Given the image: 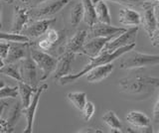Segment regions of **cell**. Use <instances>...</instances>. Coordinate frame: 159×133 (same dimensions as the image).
<instances>
[{
    "mask_svg": "<svg viewBox=\"0 0 159 133\" xmlns=\"http://www.w3.org/2000/svg\"><path fill=\"white\" fill-rule=\"evenodd\" d=\"M120 91L135 100H144L159 87V78L133 76L119 80Z\"/></svg>",
    "mask_w": 159,
    "mask_h": 133,
    "instance_id": "cell-1",
    "label": "cell"
},
{
    "mask_svg": "<svg viewBox=\"0 0 159 133\" xmlns=\"http://www.w3.org/2000/svg\"><path fill=\"white\" fill-rule=\"evenodd\" d=\"M134 47H135V44H131V45L119 48V49H117V50H116L112 53H101L97 57L89 58V59H91V62H89L88 65L84 66V68L81 72H79L77 73H69V75L65 76V77H63L61 78H59V80H58L59 85L66 86V85H69V83H73L75 82H77L79 78H81L84 75H87V73L89 71H91L92 69L96 68L98 66H101V65H104V64L111 63L112 61L116 60L117 58L123 56L124 54L130 52Z\"/></svg>",
    "mask_w": 159,
    "mask_h": 133,
    "instance_id": "cell-2",
    "label": "cell"
},
{
    "mask_svg": "<svg viewBox=\"0 0 159 133\" xmlns=\"http://www.w3.org/2000/svg\"><path fill=\"white\" fill-rule=\"evenodd\" d=\"M159 65V55L143 54L136 51H130L127 56L119 63V68L123 70H132V69L154 67Z\"/></svg>",
    "mask_w": 159,
    "mask_h": 133,
    "instance_id": "cell-3",
    "label": "cell"
},
{
    "mask_svg": "<svg viewBox=\"0 0 159 133\" xmlns=\"http://www.w3.org/2000/svg\"><path fill=\"white\" fill-rule=\"evenodd\" d=\"M71 0H47L29 9L30 21L47 19L60 12Z\"/></svg>",
    "mask_w": 159,
    "mask_h": 133,
    "instance_id": "cell-4",
    "label": "cell"
},
{
    "mask_svg": "<svg viewBox=\"0 0 159 133\" xmlns=\"http://www.w3.org/2000/svg\"><path fill=\"white\" fill-rule=\"evenodd\" d=\"M30 57L33 59L37 68H39L42 73V77L40 78V81H46L52 75L55 68H56L57 60L48 55L46 52L37 50V49H31L30 50Z\"/></svg>",
    "mask_w": 159,
    "mask_h": 133,
    "instance_id": "cell-5",
    "label": "cell"
},
{
    "mask_svg": "<svg viewBox=\"0 0 159 133\" xmlns=\"http://www.w3.org/2000/svg\"><path fill=\"white\" fill-rule=\"evenodd\" d=\"M137 31H138V26L126 29L118 37L111 39L106 44V46L103 47L101 53H112L119 48L131 45V44H135Z\"/></svg>",
    "mask_w": 159,
    "mask_h": 133,
    "instance_id": "cell-6",
    "label": "cell"
},
{
    "mask_svg": "<svg viewBox=\"0 0 159 133\" xmlns=\"http://www.w3.org/2000/svg\"><path fill=\"white\" fill-rule=\"evenodd\" d=\"M48 88V85L45 83V85H42L40 87H37V91L34 92V95L32 97L31 101H30L29 105L26 108H23L22 109V113H24L25 116H26V127L24 129V133H31L32 129H33V124H34V118H35V114H36V110L39 104V100L40 97H41V95L43 93L44 91H46Z\"/></svg>",
    "mask_w": 159,
    "mask_h": 133,
    "instance_id": "cell-7",
    "label": "cell"
},
{
    "mask_svg": "<svg viewBox=\"0 0 159 133\" xmlns=\"http://www.w3.org/2000/svg\"><path fill=\"white\" fill-rule=\"evenodd\" d=\"M19 73L20 76H21L22 82L28 83L29 86H31L35 88H37V85H38L37 66L30 56L21 60Z\"/></svg>",
    "mask_w": 159,
    "mask_h": 133,
    "instance_id": "cell-8",
    "label": "cell"
},
{
    "mask_svg": "<svg viewBox=\"0 0 159 133\" xmlns=\"http://www.w3.org/2000/svg\"><path fill=\"white\" fill-rule=\"evenodd\" d=\"M56 22V18H47V19H40V20H35L34 22L27 24L23 28V30L20 32L23 35L30 38H38L44 35L46 31L50 28V26Z\"/></svg>",
    "mask_w": 159,
    "mask_h": 133,
    "instance_id": "cell-9",
    "label": "cell"
},
{
    "mask_svg": "<svg viewBox=\"0 0 159 133\" xmlns=\"http://www.w3.org/2000/svg\"><path fill=\"white\" fill-rule=\"evenodd\" d=\"M126 121L132 127L137 129L136 131L138 132H153L150 118L140 111L133 110L128 112V114L126 115Z\"/></svg>",
    "mask_w": 159,
    "mask_h": 133,
    "instance_id": "cell-10",
    "label": "cell"
},
{
    "mask_svg": "<svg viewBox=\"0 0 159 133\" xmlns=\"http://www.w3.org/2000/svg\"><path fill=\"white\" fill-rule=\"evenodd\" d=\"M143 14L141 16V24L144 31L146 32L148 37L150 38L154 31L156 30V20L154 16V3L152 1H146L142 4Z\"/></svg>",
    "mask_w": 159,
    "mask_h": 133,
    "instance_id": "cell-11",
    "label": "cell"
},
{
    "mask_svg": "<svg viewBox=\"0 0 159 133\" xmlns=\"http://www.w3.org/2000/svg\"><path fill=\"white\" fill-rule=\"evenodd\" d=\"M125 28L114 27L111 24L97 22L89 27V38L94 37H116L118 34L125 31Z\"/></svg>",
    "mask_w": 159,
    "mask_h": 133,
    "instance_id": "cell-12",
    "label": "cell"
},
{
    "mask_svg": "<svg viewBox=\"0 0 159 133\" xmlns=\"http://www.w3.org/2000/svg\"><path fill=\"white\" fill-rule=\"evenodd\" d=\"M29 48V42L20 43V42H11L9 45V50L6 58L4 59L5 64H15L22 59L28 57L30 52L27 50Z\"/></svg>",
    "mask_w": 159,
    "mask_h": 133,
    "instance_id": "cell-13",
    "label": "cell"
},
{
    "mask_svg": "<svg viewBox=\"0 0 159 133\" xmlns=\"http://www.w3.org/2000/svg\"><path fill=\"white\" fill-rule=\"evenodd\" d=\"M114 37H94L91 38L87 43L84 44L81 53L89 58H94L98 56L102 51L106 44Z\"/></svg>",
    "mask_w": 159,
    "mask_h": 133,
    "instance_id": "cell-14",
    "label": "cell"
},
{
    "mask_svg": "<svg viewBox=\"0 0 159 133\" xmlns=\"http://www.w3.org/2000/svg\"><path fill=\"white\" fill-rule=\"evenodd\" d=\"M76 54L72 52H65L63 55L60 57L59 60H57L56 68L53 72V78L54 80L58 81L65 76H67L71 72V65L74 60V57Z\"/></svg>",
    "mask_w": 159,
    "mask_h": 133,
    "instance_id": "cell-15",
    "label": "cell"
},
{
    "mask_svg": "<svg viewBox=\"0 0 159 133\" xmlns=\"http://www.w3.org/2000/svg\"><path fill=\"white\" fill-rule=\"evenodd\" d=\"M113 69H114V66L111 63L98 66L87 73L86 78L89 82H99L111 75L113 71Z\"/></svg>",
    "mask_w": 159,
    "mask_h": 133,
    "instance_id": "cell-16",
    "label": "cell"
},
{
    "mask_svg": "<svg viewBox=\"0 0 159 133\" xmlns=\"http://www.w3.org/2000/svg\"><path fill=\"white\" fill-rule=\"evenodd\" d=\"M29 22H30L29 9L28 8L20 7V6L15 7L11 32H13V33H20L23 30V28L26 26Z\"/></svg>",
    "mask_w": 159,
    "mask_h": 133,
    "instance_id": "cell-17",
    "label": "cell"
},
{
    "mask_svg": "<svg viewBox=\"0 0 159 133\" xmlns=\"http://www.w3.org/2000/svg\"><path fill=\"white\" fill-rule=\"evenodd\" d=\"M119 22L125 26H140L141 16L137 11L129 8H123L119 11Z\"/></svg>",
    "mask_w": 159,
    "mask_h": 133,
    "instance_id": "cell-18",
    "label": "cell"
},
{
    "mask_svg": "<svg viewBox=\"0 0 159 133\" xmlns=\"http://www.w3.org/2000/svg\"><path fill=\"white\" fill-rule=\"evenodd\" d=\"M88 37V32L84 30H81L77 32L75 35L70 39L66 46V51L67 52H72L74 54L81 53L82 48L84 46L86 39Z\"/></svg>",
    "mask_w": 159,
    "mask_h": 133,
    "instance_id": "cell-19",
    "label": "cell"
},
{
    "mask_svg": "<svg viewBox=\"0 0 159 133\" xmlns=\"http://www.w3.org/2000/svg\"><path fill=\"white\" fill-rule=\"evenodd\" d=\"M82 4L84 7L83 20L89 27H91L94 23L98 22L94 3L93 2V0H82Z\"/></svg>",
    "mask_w": 159,
    "mask_h": 133,
    "instance_id": "cell-20",
    "label": "cell"
},
{
    "mask_svg": "<svg viewBox=\"0 0 159 133\" xmlns=\"http://www.w3.org/2000/svg\"><path fill=\"white\" fill-rule=\"evenodd\" d=\"M36 91H37V88L29 86L28 83L24 82L22 81L18 82V91H19L20 97H21L23 108H26L29 105L30 101H31L32 95Z\"/></svg>",
    "mask_w": 159,
    "mask_h": 133,
    "instance_id": "cell-21",
    "label": "cell"
},
{
    "mask_svg": "<svg viewBox=\"0 0 159 133\" xmlns=\"http://www.w3.org/2000/svg\"><path fill=\"white\" fill-rule=\"evenodd\" d=\"M94 8H96V14L98 22L111 24V14H109L108 7L107 5L106 1H98L94 3Z\"/></svg>",
    "mask_w": 159,
    "mask_h": 133,
    "instance_id": "cell-22",
    "label": "cell"
},
{
    "mask_svg": "<svg viewBox=\"0 0 159 133\" xmlns=\"http://www.w3.org/2000/svg\"><path fill=\"white\" fill-rule=\"evenodd\" d=\"M102 120L104 121L106 124H107L111 128V132H121V129H122L121 121L117 117L116 113H114V111L112 110L107 111L102 115Z\"/></svg>",
    "mask_w": 159,
    "mask_h": 133,
    "instance_id": "cell-23",
    "label": "cell"
},
{
    "mask_svg": "<svg viewBox=\"0 0 159 133\" xmlns=\"http://www.w3.org/2000/svg\"><path fill=\"white\" fill-rule=\"evenodd\" d=\"M67 97L69 98V100H71L74 106L80 111H82V109L87 102V93L84 91L69 92L67 95Z\"/></svg>",
    "mask_w": 159,
    "mask_h": 133,
    "instance_id": "cell-24",
    "label": "cell"
},
{
    "mask_svg": "<svg viewBox=\"0 0 159 133\" xmlns=\"http://www.w3.org/2000/svg\"><path fill=\"white\" fill-rule=\"evenodd\" d=\"M84 18V7L82 2L77 3L75 5L72 10H71V14H70V23L73 27L78 26L81 21Z\"/></svg>",
    "mask_w": 159,
    "mask_h": 133,
    "instance_id": "cell-25",
    "label": "cell"
},
{
    "mask_svg": "<svg viewBox=\"0 0 159 133\" xmlns=\"http://www.w3.org/2000/svg\"><path fill=\"white\" fill-rule=\"evenodd\" d=\"M0 41H5L8 43L11 42H20V43H27L30 41V39L23 35L21 33H5L0 31Z\"/></svg>",
    "mask_w": 159,
    "mask_h": 133,
    "instance_id": "cell-26",
    "label": "cell"
},
{
    "mask_svg": "<svg viewBox=\"0 0 159 133\" xmlns=\"http://www.w3.org/2000/svg\"><path fill=\"white\" fill-rule=\"evenodd\" d=\"M0 73L8 76L11 78L16 80L17 82L22 81L18 68L16 67V65H14V64H5V65L0 69Z\"/></svg>",
    "mask_w": 159,
    "mask_h": 133,
    "instance_id": "cell-27",
    "label": "cell"
},
{
    "mask_svg": "<svg viewBox=\"0 0 159 133\" xmlns=\"http://www.w3.org/2000/svg\"><path fill=\"white\" fill-rule=\"evenodd\" d=\"M21 113H22V109H21V106H20V102L15 103L14 106L11 108V110L9 111V114L7 117V121L8 123L11 126H15V124L18 122L20 116H21Z\"/></svg>",
    "mask_w": 159,
    "mask_h": 133,
    "instance_id": "cell-28",
    "label": "cell"
},
{
    "mask_svg": "<svg viewBox=\"0 0 159 133\" xmlns=\"http://www.w3.org/2000/svg\"><path fill=\"white\" fill-rule=\"evenodd\" d=\"M19 96L18 86H6L0 88V100H3L5 98H17Z\"/></svg>",
    "mask_w": 159,
    "mask_h": 133,
    "instance_id": "cell-29",
    "label": "cell"
},
{
    "mask_svg": "<svg viewBox=\"0 0 159 133\" xmlns=\"http://www.w3.org/2000/svg\"><path fill=\"white\" fill-rule=\"evenodd\" d=\"M94 111H96V107H94L93 103L91 102V101H87L86 104H84V108L82 109L84 119L86 121H89L93 116Z\"/></svg>",
    "mask_w": 159,
    "mask_h": 133,
    "instance_id": "cell-30",
    "label": "cell"
},
{
    "mask_svg": "<svg viewBox=\"0 0 159 133\" xmlns=\"http://www.w3.org/2000/svg\"><path fill=\"white\" fill-rule=\"evenodd\" d=\"M98 1H111L114 3L123 4V5H142L144 2L151 1V0H93V3Z\"/></svg>",
    "mask_w": 159,
    "mask_h": 133,
    "instance_id": "cell-31",
    "label": "cell"
},
{
    "mask_svg": "<svg viewBox=\"0 0 159 133\" xmlns=\"http://www.w3.org/2000/svg\"><path fill=\"white\" fill-rule=\"evenodd\" d=\"M45 34H46V38L53 44V45H55V44H56V43L59 41V39H60L59 33H58L56 30H55V29L49 28Z\"/></svg>",
    "mask_w": 159,
    "mask_h": 133,
    "instance_id": "cell-32",
    "label": "cell"
},
{
    "mask_svg": "<svg viewBox=\"0 0 159 133\" xmlns=\"http://www.w3.org/2000/svg\"><path fill=\"white\" fill-rule=\"evenodd\" d=\"M14 131V127L8 123L6 119H0V133H11Z\"/></svg>",
    "mask_w": 159,
    "mask_h": 133,
    "instance_id": "cell-33",
    "label": "cell"
},
{
    "mask_svg": "<svg viewBox=\"0 0 159 133\" xmlns=\"http://www.w3.org/2000/svg\"><path fill=\"white\" fill-rule=\"evenodd\" d=\"M52 47H53V44H52L51 42H50L46 37L43 38L42 40H40V41L38 42V48H39L41 51L47 52V51H49Z\"/></svg>",
    "mask_w": 159,
    "mask_h": 133,
    "instance_id": "cell-34",
    "label": "cell"
},
{
    "mask_svg": "<svg viewBox=\"0 0 159 133\" xmlns=\"http://www.w3.org/2000/svg\"><path fill=\"white\" fill-rule=\"evenodd\" d=\"M9 45L10 43L8 42H0V57H1L3 60L7 56V53H8V50H9Z\"/></svg>",
    "mask_w": 159,
    "mask_h": 133,
    "instance_id": "cell-35",
    "label": "cell"
},
{
    "mask_svg": "<svg viewBox=\"0 0 159 133\" xmlns=\"http://www.w3.org/2000/svg\"><path fill=\"white\" fill-rule=\"evenodd\" d=\"M153 121L155 123H159V95H158V98L156 100L155 105L153 107Z\"/></svg>",
    "mask_w": 159,
    "mask_h": 133,
    "instance_id": "cell-36",
    "label": "cell"
},
{
    "mask_svg": "<svg viewBox=\"0 0 159 133\" xmlns=\"http://www.w3.org/2000/svg\"><path fill=\"white\" fill-rule=\"evenodd\" d=\"M150 40L154 47H159V28H156V30L150 37Z\"/></svg>",
    "mask_w": 159,
    "mask_h": 133,
    "instance_id": "cell-37",
    "label": "cell"
},
{
    "mask_svg": "<svg viewBox=\"0 0 159 133\" xmlns=\"http://www.w3.org/2000/svg\"><path fill=\"white\" fill-rule=\"evenodd\" d=\"M154 16H155L157 28H159V3H154Z\"/></svg>",
    "mask_w": 159,
    "mask_h": 133,
    "instance_id": "cell-38",
    "label": "cell"
},
{
    "mask_svg": "<svg viewBox=\"0 0 159 133\" xmlns=\"http://www.w3.org/2000/svg\"><path fill=\"white\" fill-rule=\"evenodd\" d=\"M80 133H102V130H98V129H94V128H84V130H80Z\"/></svg>",
    "mask_w": 159,
    "mask_h": 133,
    "instance_id": "cell-39",
    "label": "cell"
},
{
    "mask_svg": "<svg viewBox=\"0 0 159 133\" xmlns=\"http://www.w3.org/2000/svg\"><path fill=\"white\" fill-rule=\"evenodd\" d=\"M7 105V103H5L4 101H1L0 102V116H1V114H2V112H3V110H4V107Z\"/></svg>",
    "mask_w": 159,
    "mask_h": 133,
    "instance_id": "cell-40",
    "label": "cell"
},
{
    "mask_svg": "<svg viewBox=\"0 0 159 133\" xmlns=\"http://www.w3.org/2000/svg\"><path fill=\"white\" fill-rule=\"evenodd\" d=\"M5 65V63H4V60H3V59L1 58V57H0V69H1L3 66Z\"/></svg>",
    "mask_w": 159,
    "mask_h": 133,
    "instance_id": "cell-41",
    "label": "cell"
},
{
    "mask_svg": "<svg viewBox=\"0 0 159 133\" xmlns=\"http://www.w3.org/2000/svg\"><path fill=\"white\" fill-rule=\"evenodd\" d=\"M15 0H0V2H6V3H12Z\"/></svg>",
    "mask_w": 159,
    "mask_h": 133,
    "instance_id": "cell-42",
    "label": "cell"
},
{
    "mask_svg": "<svg viewBox=\"0 0 159 133\" xmlns=\"http://www.w3.org/2000/svg\"><path fill=\"white\" fill-rule=\"evenodd\" d=\"M3 25H2V19H1V10H0V31H1Z\"/></svg>",
    "mask_w": 159,
    "mask_h": 133,
    "instance_id": "cell-43",
    "label": "cell"
},
{
    "mask_svg": "<svg viewBox=\"0 0 159 133\" xmlns=\"http://www.w3.org/2000/svg\"><path fill=\"white\" fill-rule=\"evenodd\" d=\"M5 86V82L2 81V80H0V88H1V87H3Z\"/></svg>",
    "mask_w": 159,
    "mask_h": 133,
    "instance_id": "cell-44",
    "label": "cell"
},
{
    "mask_svg": "<svg viewBox=\"0 0 159 133\" xmlns=\"http://www.w3.org/2000/svg\"><path fill=\"white\" fill-rule=\"evenodd\" d=\"M33 1L37 2V3H41V2H44V1H47V0H33Z\"/></svg>",
    "mask_w": 159,
    "mask_h": 133,
    "instance_id": "cell-45",
    "label": "cell"
},
{
    "mask_svg": "<svg viewBox=\"0 0 159 133\" xmlns=\"http://www.w3.org/2000/svg\"><path fill=\"white\" fill-rule=\"evenodd\" d=\"M152 2H156V3H159V0H151Z\"/></svg>",
    "mask_w": 159,
    "mask_h": 133,
    "instance_id": "cell-46",
    "label": "cell"
},
{
    "mask_svg": "<svg viewBox=\"0 0 159 133\" xmlns=\"http://www.w3.org/2000/svg\"><path fill=\"white\" fill-rule=\"evenodd\" d=\"M22 1H23V2H25V1H26V0H22Z\"/></svg>",
    "mask_w": 159,
    "mask_h": 133,
    "instance_id": "cell-47",
    "label": "cell"
},
{
    "mask_svg": "<svg viewBox=\"0 0 159 133\" xmlns=\"http://www.w3.org/2000/svg\"><path fill=\"white\" fill-rule=\"evenodd\" d=\"M158 132H159V130H158Z\"/></svg>",
    "mask_w": 159,
    "mask_h": 133,
    "instance_id": "cell-48",
    "label": "cell"
},
{
    "mask_svg": "<svg viewBox=\"0 0 159 133\" xmlns=\"http://www.w3.org/2000/svg\"><path fill=\"white\" fill-rule=\"evenodd\" d=\"M0 102H1V101H0Z\"/></svg>",
    "mask_w": 159,
    "mask_h": 133,
    "instance_id": "cell-49",
    "label": "cell"
}]
</instances>
